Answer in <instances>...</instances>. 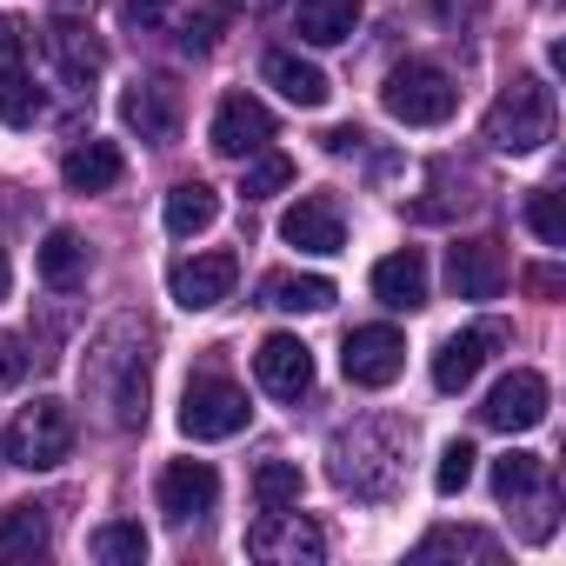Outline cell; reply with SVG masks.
Segmentation results:
<instances>
[{"label":"cell","mask_w":566,"mask_h":566,"mask_svg":"<svg viewBox=\"0 0 566 566\" xmlns=\"http://www.w3.org/2000/svg\"><path fill=\"white\" fill-rule=\"evenodd\" d=\"M81 387L94 394V407H107V420H114L120 433L147 427V394H154V334H147L134 314L107 321V327H101V340H94V347H87V360H81Z\"/></svg>","instance_id":"6da1fadb"},{"label":"cell","mask_w":566,"mask_h":566,"mask_svg":"<svg viewBox=\"0 0 566 566\" xmlns=\"http://www.w3.org/2000/svg\"><path fill=\"white\" fill-rule=\"evenodd\" d=\"M334 486L354 493V500H387L400 486V460H407V433L387 427V420H360V427H340L334 447Z\"/></svg>","instance_id":"7a4b0ae2"},{"label":"cell","mask_w":566,"mask_h":566,"mask_svg":"<svg viewBox=\"0 0 566 566\" xmlns=\"http://www.w3.org/2000/svg\"><path fill=\"white\" fill-rule=\"evenodd\" d=\"M553 120H559V107H553V87L539 81V74H513L506 87H500V101L486 107V147L493 154H539L546 140H553Z\"/></svg>","instance_id":"3957f363"},{"label":"cell","mask_w":566,"mask_h":566,"mask_svg":"<svg viewBox=\"0 0 566 566\" xmlns=\"http://www.w3.org/2000/svg\"><path fill=\"white\" fill-rule=\"evenodd\" d=\"M0 453H8V467H21V473L61 467L74 453V413H67V400H28L8 420V433H0Z\"/></svg>","instance_id":"277c9868"},{"label":"cell","mask_w":566,"mask_h":566,"mask_svg":"<svg viewBox=\"0 0 566 566\" xmlns=\"http://www.w3.org/2000/svg\"><path fill=\"white\" fill-rule=\"evenodd\" d=\"M380 107H387L400 127H440V120H453L460 87H453V74L433 67V61H400V67L387 74V87H380Z\"/></svg>","instance_id":"5b68a950"},{"label":"cell","mask_w":566,"mask_h":566,"mask_svg":"<svg viewBox=\"0 0 566 566\" xmlns=\"http://www.w3.org/2000/svg\"><path fill=\"white\" fill-rule=\"evenodd\" d=\"M247 553L266 559V566H321V559H327V533H321L307 513L260 506V520L247 526Z\"/></svg>","instance_id":"8992f818"},{"label":"cell","mask_w":566,"mask_h":566,"mask_svg":"<svg viewBox=\"0 0 566 566\" xmlns=\"http://www.w3.org/2000/svg\"><path fill=\"white\" fill-rule=\"evenodd\" d=\"M247 394L233 387V380H220V374H200V380H187V394H180V433L187 440H233L240 427H247Z\"/></svg>","instance_id":"52a82bcc"},{"label":"cell","mask_w":566,"mask_h":566,"mask_svg":"<svg viewBox=\"0 0 566 566\" xmlns=\"http://www.w3.org/2000/svg\"><path fill=\"white\" fill-rule=\"evenodd\" d=\"M233 280H240V260L233 253H193V260H174L167 294H174V307L207 314V307H220L233 294Z\"/></svg>","instance_id":"ba28073f"},{"label":"cell","mask_w":566,"mask_h":566,"mask_svg":"<svg viewBox=\"0 0 566 566\" xmlns=\"http://www.w3.org/2000/svg\"><path fill=\"white\" fill-rule=\"evenodd\" d=\"M400 367H407V340L394 327H354L347 347H340V374L354 387H394Z\"/></svg>","instance_id":"9c48e42d"},{"label":"cell","mask_w":566,"mask_h":566,"mask_svg":"<svg viewBox=\"0 0 566 566\" xmlns=\"http://www.w3.org/2000/svg\"><path fill=\"white\" fill-rule=\"evenodd\" d=\"M546 374H533V367H513L493 394H486V407H480V420L493 427V433H526V427H539L546 420Z\"/></svg>","instance_id":"30bf717a"},{"label":"cell","mask_w":566,"mask_h":566,"mask_svg":"<svg viewBox=\"0 0 566 566\" xmlns=\"http://www.w3.org/2000/svg\"><path fill=\"white\" fill-rule=\"evenodd\" d=\"M253 380L273 394V400H301L314 387V347L301 334H266L260 354H253Z\"/></svg>","instance_id":"8fae6325"},{"label":"cell","mask_w":566,"mask_h":566,"mask_svg":"<svg viewBox=\"0 0 566 566\" xmlns=\"http://www.w3.org/2000/svg\"><path fill=\"white\" fill-rule=\"evenodd\" d=\"M213 154L220 160H247V154H260L266 140H273V114L253 101V94H227L220 107H213Z\"/></svg>","instance_id":"7c38bea8"},{"label":"cell","mask_w":566,"mask_h":566,"mask_svg":"<svg viewBox=\"0 0 566 566\" xmlns=\"http://www.w3.org/2000/svg\"><path fill=\"white\" fill-rule=\"evenodd\" d=\"M48 61H54V74H61L74 94H87V87L107 74V48L94 41V28H81V21H67V14L48 28Z\"/></svg>","instance_id":"4fadbf2b"},{"label":"cell","mask_w":566,"mask_h":566,"mask_svg":"<svg viewBox=\"0 0 566 566\" xmlns=\"http://www.w3.org/2000/svg\"><path fill=\"white\" fill-rule=\"evenodd\" d=\"M120 127L140 134L147 147H167V140L180 134V94H174L167 81H134V87L120 94Z\"/></svg>","instance_id":"5bb4252c"},{"label":"cell","mask_w":566,"mask_h":566,"mask_svg":"<svg viewBox=\"0 0 566 566\" xmlns=\"http://www.w3.org/2000/svg\"><path fill=\"white\" fill-rule=\"evenodd\" d=\"M160 513L174 520V526H187V520H200V513H213V500H220V473L207 467V460H174V467H160Z\"/></svg>","instance_id":"9a60e30c"},{"label":"cell","mask_w":566,"mask_h":566,"mask_svg":"<svg viewBox=\"0 0 566 566\" xmlns=\"http://www.w3.org/2000/svg\"><path fill=\"white\" fill-rule=\"evenodd\" d=\"M447 280H453L460 301H500L506 294V253H500V240H460L447 253Z\"/></svg>","instance_id":"2e32d148"},{"label":"cell","mask_w":566,"mask_h":566,"mask_svg":"<svg viewBox=\"0 0 566 566\" xmlns=\"http://www.w3.org/2000/svg\"><path fill=\"white\" fill-rule=\"evenodd\" d=\"M280 240L287 247H301V253H340L347 247V227H340V207L327 200V193H307V200H294L287 213H280Z\"/></svg>","instance_id":"e0dca14e"},{"label":"cell","mask_w":566,"mask_h":566,"mask_svg":"<svg viewBox=\"0 0 566 566\" xmlns=\"http://www.w3.org/2000/svg\"><path fill=\"white\" fill-rule=\"evenodd\" d=\"M493 347H500V327H467V334L440 340V354H433V387H440V394H467V387L480 380V367L493 360Z\"/></svg>","instance_id":"ac0fdd59"},{"label":"cell","mask_w":566,"mask_h":566,"mask_svg":"<svg viewBox=\"0 0 566 566\" xmlns=\"http://www.w3.org/2000/svg\"><path fill=\"white\" fill-rule=\"evenodd\" d=\"M374 301L394 307V314H420L427 307V253L420 247H400L374 266Z\"/></svg>","instance_id":"d6986e66"},{"label":"cell","mask_w":566,"mask_h":566,"mask_svg":"<svg viewBox=\"0 0 566 566\" xmlns=\"http://www.w3.org/2000/svg\"><path fill=\"white\" fill-rule=\"evenodd\" d=\"M260 74H266V87H280V101H294V107H327V94H334V81L314 61H301L294 48H273L260 61Z\"/></svg>","instance_id":"ffe728a7"},{"label":"cell","mask_w":566,"mask_h":566,"mask_svg":"<svg viewBox=\"0 0 566 566\" xmlns=\"http://www.w3.org/2000/svg\"><path fill=\"white\" fill-rule=\"evenodd\" d=\"M260 307H273V314H327L334 307V280L327 273H266L260 280Z\"/></svg>","instance_id":"44dd1931"},{"label":"cell","mask_w":566,"mask_h":566,"mask_svg":"<svg viewBox=\"0 0 566 566\" xmlns=\"http://www.w3.org/2000/svg\"><path fill=\"white\" fill-rule=\"evenodd\" d=\"M120 174H127V160H120L114 140H81V147H67V160H61V180H67L74 193H107Z\"/></svg>","instance_id":"7402d4cb"},{"label":"cell","mask_w":566,"mask_h":566,"mask_svg":"<svg viewBox=\"0 0 566 566\" xmlns=\"http://www.w3.org/2000/svg\"><path fill=\"white\" fill-rule=\"evenodd\" d=\"M294 28H301L307 48H340V41H354V28H360V0H301V8H294Z\"/></svg>","instance_id":"603a6c76"},{"label":"cell","mask_w":566,"mask_h":566,"mask_svg":"<svg viewBox=\"0 0 566 566\" xmlns=\"http://www.w3.org/2000/svg\"><path fill=\"white\" fill-rule=\"evenodd\" d=\"M34 266H41V280L48 287H81L87 280V240L74 233V227H48V240H41V253H34Z\"/></svg>","instance_id":"cb8c5ba5"},{"label":"cell","mask_w":566,"mask_h":566,"mask_svg":"<svg viewBox=\"0 0 566 566\" xmlns=\"http://www.w3.org/2000/svg\"><path fill=\"white\" fill-rule=\"evenodd\" d=\"M433 559H480V566H500V539L493 533H473V526H440L413 546V566H433Z\"/></svg>","instance_id":"d4e9b609"},{"label":"cell","mask_w":566,"mask_h":566,"mask_svg":"<svg viewBox=\"0 0 566 566\" xmlns=\"http://www.w3.org/2000/svg\"><path fill=\"white\" fill-rule=\"evenodd\" d=\"M220 220V193L207 187V180H180L174 193H167V233L174 240H193V233H207Z\"/></svg>","instance_id":"484cf974"},{"label":"cell","mask_w":566,"mask_h":566,"mask_svg":"<svg viewBox=\"0 0 566 566\" xmlns=\"http://www.w3.org/2000/svg\"><path fill=\"white\" fill-rule=\"evenodd\" d=\"M0 553H8V559H34V553H48V506H34V500L0 506Z\"/></svg>","instance_id":"4316f807"},{"label":"cell","mask_w":566,"mask_h":566,"mask_svg":"<svg viewBox=\"0 0 566 566\" xmlns=\"http://www.w3.org/2000/svg\"><path fill=\"white\" fill-rule=\"evenodd\" d=\"M546 480H553V473H546V460H539V453H520V447H513V453H500V460H493V500H500V506L533 500Z\"/></svg>","instance_id":"83f0119b"},{"label":"cell","mask_w":566,"mask_h":566,"mask_svg":"<svg viewBox=\"0 0 566 566\" xmlns=\"http://www.w3.org/2000/svg\"><path fill=\"white\" fill-rule=\"evenodd\" d=\"M301 493H307L301 460H260V473H253V500L260 506H301Z\"/></svg>","instance_id":"f1b7e54d"},{"label":"cell","mask_w":566,"mask_h":566,"mask_svg":"<svg viewBox=\"0 0 566 566\" xmlns=\"http://www.w3.org/2000/svg\"><path fill=\"white\" fill-rule=\"evenodd\" d=\"M94 559H107V566H140L147 559V533H140V520H107V526H94Z\"/></svg>","instance_id":"f546056e"},{"label":"cell","mask_w":566,"mask_h":566,"mask_svg":"<svg viewBox=\"0 0 566 566\" xmlns=\"http://www.w3.org/2000/svg\"><path fill=\"white\" fill-rule=\"evenodd\" d=\"M41 114H48V101H41V87L28 81V67L0 74V120H8V127H34Z\"/></svg>","instance_id":"4dcf8cb0"},{"label":"cell","mask_w":566,"mask_h":566,"mask_svg":"<svg viewBox=\"0 0 566 566\" xmlns=\"http://www.w3.org/2000/svg\"><path fill=\"white\" fill-rule=\"evenodd\" d=\"M240 167H247V174H240V193H247V200H266V193H280V187L294 180V160H287V154H273V147L247 154Z\"/></svg>","instance_id":"1f68e13d"},{"label":"cell","mask_w":566,"mask_h":566,"mask_svg":"<svg viewBox=\"0 0 566 566\" xmlns=\"http://www.w3.org/2000/svg\"><path fill=\"white\" fill-rule=\"evenodd\" d=\"M526 227L539 233V247H566V200H559L553 187H539V193L526 200Z\"/></svg>","instance_id":"d6a6232c"},{"label":"cell","mask_w":566,"mask_h":566,"mask_svg":"<svg viewBox=\"0 0 566 566\" xmlns=\"http://www.w3.org/2000/svg\"><path fill=\"white\" fill-rule=\"evenodd\" d=\"M473 460H480V453H473L467 440H453V447L440 453V467H433V486H440V493H467V480H473Z\"/></svg>","instance_id":"836d02e7"},{"label":"cell","mask_w":566,"mask_h":566,"mask_svg":"<svg viewBox=\"0 0 566 566\" xmlns=\"http://www.w3.org/2000/svg\"><path fill=\"white\" fill-rule=\"evenodd\" d=\"M220 28H227V8H207V14H193V21H187V34H180V48H187V54H213Z\"/></svg>","instance_id":"e575fe53"},{"label":"cell","mask_w":566,"mask_h":566,"mask_svg":"<svg viewBox=\"0 0 566 566\" xmlns=\"http://www.w3.org/2000/svg\"><path fill=\"white\" fill-rule=\"evenodd\" d=\"M21 61H28V28L14 14H0V74H14Z\"/></svg>","instance_id":"d590c367"},{"label":"cell","mask_w":566,"mask_h":566,"mask_svg":"<svg viewBox=\"0 0 566 566\" xmlns=\"http://www.w3.org/2000/svg\"><path fill=\"white\" fill-rule=\"evenodd\" d=\"M360 140H367L360 127H327V134H321V147H327V154H360Z\"/></svg>","instance_id":"8d00e7d4"},{"label":"cell","mask_w":566,"mask_h":566,"mask_svg":"<svg viewBox=\"0 0 566 566\" xmlns=\"http://www.w3.org/2000/svg\"><path fill=\"white\" fill-rule=\"evenodd\" d=\"M21 360H28V354H21V340H0V387L21 374Z\"/></svg>","instance_id":"74e56055"},{"label":"cell","mask_w":566,"mask_h":566,"mask_svg":"<svg viewBox=\"0 0 566 566\" xmlns=\"http://www.w3.org/2000/svg\"><path fill=\"white\" fill-rule=\"evenodd\" d=\"M526 287H533V294H559V273H553V266H533Z\"/></svg>","instance_id":"f35d334b"},{"label":"cell","mask_w":566,"mask_h":566,"mask_svg":"<svg viewBox=\"0 0 566 566\" xmlns=\"http://www.w3.org/2000/svg\"><path fill=\"white\" fill-rule=\"evenodd\" d=\"M127 14L134 21H160V0H127Z\"/></svg>","instance_id":"ab89813d"},{"label":"cell","mask_w":566,"mask_h":566,"mask_svg":"<svg viewBox=\"0 0 566 566\" xmlns=\"http://www.w3.org/2000/svg\"><path fill=\"white\" fill-rule=\"evenodd\" d=\"M440 8H447V14H480L486 0H440Z\"/></svg>","instance_id":"60d3db41"},{"label":"cell","mask_w":566,"mask_h":566,"mask_svg":"<svg viewBox=\"0 0 566 566\" xmlns=\"http://www.w3.org/2000/svg\"><path fill=\"white\" fill-rule=\"evenodd\" d=\"M8 287H14V266H8V247H0V301H8Z\"/></svg>","instance_id":"b9f144b4"},{"label":"cell","mask_w":566,"mask_h":566,"mask_svg":"<svg viewBox=\"0 0 566 566\" xmlns=\"http://www.w3.org/2000/svg\"><path fill=\"white\" fill-rule=\"evenodd\" d=\"M247 8H273V0H247Z\"/></svg>","instance_id":"7bdbcfd3"},{"label":"cell","mask_w":566,"mask_h":566,"mask_svg":"<svg viewBox=\"0 0 566 566\" xmlns=\"http://www.w3.org/2000/svg\"><path fill=\"white\" fill-rule=\"evenodd\" d=\"M67 8H74V0H67Z\"/></svg>","instance_id":"ee69618b"}]
</instances>
